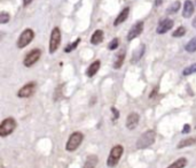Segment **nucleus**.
<instances>
[{"label": "nucleus", "mask_w": 196, "mask_h": 168, "mask_svg": "<svg viewBox=\"0 0 196 168\" xmlns=\"http://www.w3.org/2000/svg\"><path fill=\"white\" fill-rule=\"evenodd\" d=\"M155 139H156V131L155 130L150 129V130L144 131V134L139 137V139L136 140V144H135L136 148H140V150L147 148V147H149L150 145L154 144Z\"/></svg>", "instance_id": "1"}, {"label": "nucleus", "mask_w": 196, "mask_h": 168, "mask_svg": "<svg viewBox=\"0 0 196 168\" xmlns=\"http://www.w3.org/2000/svg\"><path fill=\"white\" fill-rule=\"evenodd\" d=\"M83 139H84V135L82 133H79V131L72 133L71 135L69 136V138H68L67 144H65V150L68 152H73L83 143Z\"/></svg>", "instance_id": "2"}, {"label": "nucleus", "mask_w": 196, "mask_h": 168, "mask_svg": "<svg viewBox=\"0 0 196 168\" xmlns=\"http://www.w3.org/2000/svg\"><path fill=\"white\" fill-rule=\"evenodd\" d=\"M124 148L122 145H115V146L110 150V153L107 159V166L108 167H115L118 161L121 160V158L123 156Z\"/></svg>", "instance_id": "3"}, {"label": "nucleus", "mask_w": 196, "mask_h": 168, "mask_svg": "<svg viewBox=\"0 0 196 168\" xmlns=\"http://www.w3.org/2000/svg\"><path fill=\"white\" fill-rule=\"evenodd\" d=\"M16 126H17V123H16V121H15L14 117H7V119H5L1 122V125H0V136L6 137L8 136V135H10L16 129Z\"/></svg>", "instance_id": "4"}, {"label": "nucleus", "mask_w": 196, "mask_h": 168, "mask_svg": "<svg viewBox=\"0 0 196 168\" xmlns=\"http://www.w3.org/2000/svg\"><path fill=\"white\" fill-rule=\"evenodd\" d=\"M33 37H34L33 30H32V29H25L24 31L21 33L19 39H17V43H16L17 47H19V49H24L25 46H28V45L32 42Z\"/></svg>", "instance_id": "5"}, {"label": "nucleus", "mask_w": 196, "mask_h": 168, "mask_svg": "<svg viewBox=\"0 0 196 168\" xmlns=\"http://www.w3.org/2000/svg\"><path fill=\"white\" fill-rule=\"evenodd\" d=\"M60 44H61V31L59 28H54L52 30L51 39H50V53L53 54L56 52Z\"/></svg>", "instance_id": "6"}, {"label": "nucleus", "mask_w": 196, "mask_h": 168, "mask_svg": "<svg viewBox=\"0 0 196 168\" xmlns=\"http://www.w3.org/2000/svg\"><path fill=\"white\" fill-rule=\"evenodd\" d=\"M40 55H41V51L39 49H33V50H31L30 52L25 55V58H24V60H23V64H24L25 67H28V68H29V67H32L34 63L40 59Z\"/></svg>", "instance_id": "7"}, {"label": "nucleus", "mask_w": 196, "mask_h": 168, "mask_svg": "<svg viewBox=\"0 0 196 168\" xmlns=\"http://www.w3.org/2000/svg\"><path fill=\"white\" fill-rule=\"evenodd\" d=\"M36 88H37V84L34 83V82L27 83L19 90L17 97H19V98H29V97H31V96L34 93Z\"/></svg>", "instance_id": "8"}, {"label": "nucleus", "mask_w": 196, "mask_h": 168, "mask_svg": "<svg viewBox=\"0 0 196 168\" xmlns=\"http://www.w3.org/2000/svg\"><path fill=\"white\" fill-rule=\"evenodd\" d=\"M142 31H144V22L138 21L136 23H134L132 25V28L130 29V31H129L127 36H126V39L129 42H131V41H133L134 38H136L138 36H140L142 33Z\"/></svg>", "instance_id": "9"}, {"label": "nucleus", "mask_w": 196, "mask_h": 168, "mask_svg": "<svg viewBox=\"0 0 196 168\" xmlns=\"http://www.w3.org/2000/svg\"><path fill=\"white\" fill-rule=\"evenodd\" d=\"M173 23H174V22L172 21L171 19H164V20H162V21L158 23V25H157L156 32H157L158 35H163V33H165V32H167L169 30L172 29Z\"/></svg>", "instance_id": "10"}, {"label": "nucleus", "mask_w": 196, "mask_h": 168, "mask_svg": "<svg viewBox=\"0 0 196 168\" xmlns=\"http://www.w3.org/2000/svg\"><path fill=\"white\" fill-rule=\"evenodd\" d=\"M139 115L136 114V113H131V114H129L127 117H126V128L129 129V130H134L136 126H138V123H139Z\"/></svg>", "instance_id": "11"}, {"label": "nucleus", "mask_w": 196, "mask_h": 168, "mask_svg": "<svg viewBox=\"0 0 196 168\" xmlns=\"http://www.w3.org/2000/svg\"><path fill=\"white\" fill-rule=\"evenodd\" d=\"M194 13V4L192 0H186L184 4V9H182V16L185 19H189Z\"/></svg>", "instance_id": "12"}, {"label": "nucleus", "mask_w": 196, "mask_h": 168, "mask_svg": "<svg viewBox=\"0 0 196 168\" xmlns=\"http://www.w3.org/2000/svg\"><path fill=\"white\" fill-rule=\"evenodd\" d=\"M129 14H130V8H129V7L124 8L123 11L118 14V16L116 17V20L113 22V25L117 27V25H119V24H122L123 22L126 21V19L129 17Z\"/></svg>", "instance_id": "13"}, {"label": "nucleus", "mask_w": 196, "mask_h": 168, "mask_svg": "<svg viewBox=\"0 0 196 168\" xmlns=\"http://www.w3.org/2000/svg\"><path fill=\"white\" fill-rule=\"evenodd\" d=\"M100 66H101V62H100L99 60H96V61L92 62L91 64H90V66H88L87 70H86V75H87L88 77H93L95 74L99 72V69H100Z\"/></svg>", "instance_id": "14"}, {"label": "nucleus", "mask_w": 196, "mask_h": 168, "mask_svg": "<svg viewBox=\"0 0 196 168\" xmlns=\"http://www.w3.org/2000/svg\"><path fill=\"white\" fill-rule=\"evenodd\" d=\"M144 51H146V46H144V44H141V45H140V47H139V49H136V50L133 52V55H132V60H131V62L132 63L138 62V61H139V60L144 56Z\"/></svg>", "instance_id": "15"}, {"label": "nucleus", "mask_w": 196, "mask_h": 168, "mask_svg": "<svg viewBox=\"0 0 196 168\" xmlns=\"http://www.w3.org/2000/svg\"><path fill=\"white\" fill-rule=\"evenodd\" d=\"M98 161H99V159L96 156H88V157L86 158V160H85V162H84V166L83 168H95L96 167V165H98Z\"/></svg>", "instance_id": "16"}, {"label": "nucleus", "mask_w": 196, "mask_h": 168, "mask_svg": "<svg viewBox=\"0 0 196 168\" xmlns=\"http://www.w3.org/2000/svg\"><path fill=\"white\" fill-rule=\"evenodd\" d=\"M124 59H125V50H122L121 52L116 55V59L113 61V68L115 69H119L123 66Z\"/></svg>", "instance_id": "17"}, {"label": "nucleus", "mask_w": 196, "mask_h": 168, "mask_svg": "<svg viewBox=\"0 0 196 168\" xmlns=\"http://www.w3.org/2000/svg\"><path fill=\"white\" fill-rule=\"evenodd\" d=\"M196 143V137H188V138H184L182 140H180L178 143V148H184L187 146H192Z\"/></svg>", "instance_id": "18"}, {"label": "nucleus", "mask_w": 196, "mask_h": 168, "mask_svg": "<svg viewBox=\"0 0 196 168\" xmlns=\"http://www.w3.org/2000/svg\"><path fill=\"white\" fill-rule=\"evenodd\" d=\"M103 41V31L102 30H95L94 33L91 37V44L93 45H98Z\"/></svg>", "instance_id": "19"}, {"label": "nucleus", "mask_w": 196, "mask_h": 168, "mask_svg": "<svg viewBox=\"0 0 196 168\" xmlns=\"http://www.w3.org/2000/svg\"><path fill=\"white\" fill-rule=\"evenodd\" d=\"M186 166H187V159L186 158H179L178 160H175L174 162H172L166 168H185Z\"/></svg>", "instance_id": "20"}, {"label": "nucleus", "mask_w": 196, "mask_h": 168, "mask_svg": "<svg viewBox=\"0 0 196 168\" xmlns=\"http://www.w3.org/2000/svg\"><path fill=\"white\" fill-rule=\"evenodd\" d=\"M185 50L188 53H194L196 52V37L192 38L189 42L186 44L185 46Z\"/></svg>", "instance_id": "21"}, {"label": "nucleus", "mask_w": 196, "mask_h": 168, "mask_svg": "<svg viewBox=\"0 0 196 168\" xmlns=\"http://www.w3.org/2000/svg\"><path fill=\"white\" fill-rule=\"evenodd\" d=\"M195 73H196V62L193 63V64H190V66H188L187 68H185V69L182 70V75H184V76H189V75L195 74Z\"/></svg>", "instance_id": "22"}, {"label": "nucleus", "mask_w": 196, "mask_h": 168, "mask_svg": "<svg viewBox=\"0 0 196 168\" xmlns=\"http://www.w3.org/2000/svg\"><path fill=\"white\" fill-rule=\"evenodd\" d=\"M179 8H180V1H174L167 8V13L169 14H174V13H177V12L179 11Z\"/></svg>", "instance_id": "23"}, {"label": "nucleus", "mask_w": 196, "mask_h": 168, "mask_svg": "<svg viewBox=\"0 0 196 168\" xmlns=\"http://www.w3.org/2000/svg\"><path fill=\"white\" fill-rule=\"evenodd\" d=\"M185 33H186V28L185 27H179L177 30L173 31V33H172V37H177V38H179V37L185 36Z\"/></svg>", "instance_id": "24"}, {"label": "nucleus", "mask_w": 196, "mask_h": 168, "mask_svg": "<svg viewBox=\"0 0 196 168\" xmlns=\"http://www.w3.org/2000/svg\"><path fill=\"white\" fill-rule=\"evenodd\" d=\"M118 46H119V39L118 38H113V41L108 44V50L113 51V50H116Z\"/></svg>", "instance_id": "25"}, {"label": "nucleus", "mask_w": 196, "mask_h": 168, "mask_svg": "<svg viewBox=\"0 0 196 168\" xmlns=\"http://www.w3.org/2000/svg\"><path fill=\"white\" fill-rule=\"evenodd\" d=\"M79 42H80V38L76 39V41H75V42H73V43H71V44H69V45H68V46L65 47V50H64V51H65V52H67V53L71 52L72 50H75V49L77 47V45L79 44Z\"/></svg>", "instance_id": "26"}, {"label": "nucleus", "mask_w": 196, "mask_h": 168, "mask_svg": "<svg viewBox=\"0 0 196 168\" xmlns=\"http://www.w3.org/2000/svg\"><path fill=\"white\" fill-rule=\"evenodd\" d=\"M9 21V14L6 13V12H1L0 13V23L1 24H5Z\"/></svg>", "instance_id": "27"}, {"label": "nucleus", "mask_w": 196, "mask_h": 168, "mask_svg": "<svg viewBox=\"0 0 196 168\" xmlns=\"http://www.w3.org/2000/svg\"><path fill=\"white\" fill-rule=\"evenodd\" d=\"M190 131V126L189 125H185L184 126V129H182V134H187Z\"/></svg>", "instance_id": "28"}, {"label": "nucleus", "mask_w": 196, "mask_h": 168, "mask_svg": "<svg viewBox=\"0 0 196 168\" xmlns=\"http://www.w3.org/2000/svg\"><path fill=\"white\" fill-rule=\"evenodd\" d=\"M111 112H113V114H115V116H113V120H116V119H117V117L119 116V113H118V111H117V109H116L115 107H113V108H111Z\"/></svg>", "instance_id": "29"}, {"label": "nucleus", "mask_w": 196, "mask_h": 168, "mask_svg": "<svg viewBox=\"0 0 196 168\" xmlns=\"http://www.w3.org/2000/svg\"><path fill=\"white\" fill-rule=\"evenodd\" d=\"M32 1H33V0H23V6H24V7H27L28 5H30Z\"/></svg>", "instance_id": "30"}, {"label": "nucleus", "mask_w": 196, "mask_h": 168, "mask_svg": "<svg viewBox=\"0 0 196 168\" xmlns=\"http://www.w3.org/2000/svg\"><path fill=\"white\" fill-rule=\"evenodd\" d=\"M162 1H163V0H155V5H156V6H159V5L162 4Z\"/></svg>", "instance_id": "31"}, {"label": "nucleus", "mask_w": 196, "mask_h": 168, "mask_svg": "<svg viewBox=\"0 0 196 168\" xmlns=\"http://www.w3.org/2000/svg\"><path fill=\"white\" fill-rule=\"evenodd\" d=\"M193 25H194V27H195V28H196V17H195V19H194V22H193Z\"/></svg>", "instance_id": "32"}, {"label": "nucleus", "mask_w": 196, "mask_h": 168, "mask_svg": "<svg viewBox=\"0 0 196 168\" xmlns=\"http://www.w3.org/2000/svg\"><path fill=\"white\" fill-rule=\"evenodd\" d=\"M195 5H196V0H195Z\"/></svg>", "instance_id": "33"}]
</instances>
